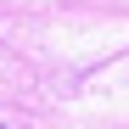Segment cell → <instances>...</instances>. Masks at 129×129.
<instances>
[{
  "instance_id": "obj_1",
  "label": "cell",
  "mask_w": 129,
  "mask_h": 129,
  "mask_svg": "<svg viewBox=\"0 0 129 129\" xmlns=\"http://www.w3.org/2000/svg\"><path fill=\"white\" fill-rule=\"evenodd\" d=\"M0 129H6V123H0Z\"/></svg>"
}]
</instances>
